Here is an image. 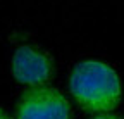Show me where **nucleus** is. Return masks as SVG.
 <instances>
[{
    "label": "nucleus",
    "instance_id": "nucleus-2",
    "mask_svg": "<svg viewBox=\"0 0 124 119\" xmlns=\"http://www.w3.org/2000/svg\"><path fill=\"white\" fill-rule=\"evenodd\" d=\"M17 119H69V103L54 88H33L19 100Z\"/></svg>",
    "mask_w": 124,
    "mask_h": 119
},
{
    "label": "nucleus",
    "instance_id": "nucleus-4",
    "mask_svg": "<svg viewBox=\"0 0 124 119\" xmlns=\"http://www.w3.org/2000/svg\"><path fill=\"white\" fill-rule=\"evenodd\" d=\"M95 119H121V117H116V116H100V117H95Z\"/></svg>",
    "mask_w": 124,
    "mask_h": 119
},
{
    "label": "nucleus",
    "instance_id": "nucleus-1",
    "mask_svg": "<svg viewBox=\"0 0 124 119\" xmlns=\"http://www.w3.org/2000/svg\"><path fill=\"white\" fill-rule=\"evenodd\" d=\"M69 88L78 103L90 112L112 111L121 97L117 72L100 61H83L76 64L71 71Z\"/></svg>",
    "mask_w": 124,
    "mask_h": 119
},
{
    "label": "nucleus",
    "instance_id": "nucleus-5",
    "mask_svg": "<svg viewBox=\"0 0 124 119\" xmlns=\"http://www.w3.org/2000/svg\"><path fill=\"white\" fill-rule=\"evenodd\" d=\"M0 119H9V116H7L5 112H2V111H0Z\"/></svg>",
    "mask_w": 124,
    "mask_h": 119
},
{
    "label": "nucleus",
    "instance_id": "nucleus-3",
    "mask_svg": "<svg viewBox=\"0 0 124 119\" xmlns=\"http://www.w3.org/2000/svg\"><path fill=\"white\" fill-rule=\"evenodd\" d=\"M12 74L23 85H41L52 76V61L33 47H19L12 57Z\"/></svg>",
    "mask_w": 124,
    "mask_h": 119
}]
</instances>
